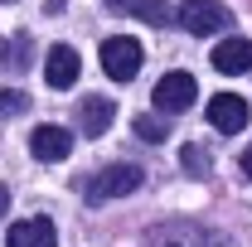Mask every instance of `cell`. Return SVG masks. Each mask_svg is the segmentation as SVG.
Listing matches in <instances>:
<instances>
[{
    "instance_id": "cell-9",
    "label": "cell",
    "mask_w": 252,
    "mask_h": 247,
    "mask_svg": "<svg viewBox=\"0 0 252 247\" xmlns=\"http://www.w3.org/2000/svg\"><path fill=\"white\" fill-rule=\"evenodd\" d=\"M214 68L219 73H248L252 68V39H223V44H214Z\"/></svg>"
},
{
    "instance_id": "cell-19",
    "label": "cell",
    "mask_w": 252,
    "mask_h": 247,
    "mask_svg": "<svg viewBox=\"0 0 252 247\" xmlns=\"http://www.w3.org/2000/svg\"><path fill=\"white\" fill-rule=\"evenodd\" d=\"M0 5H10V0H0Z\"/></svg>"
},
{
    "instance_id": "cell-18",
    "label": "cell",
    "mask_w": 252,
    "mask_h": 247,
    "mask_svg": "<svg viewBox=\"0 0 252 247\" xmlns=\"http://www.w3.org/2000/svg\"><path fill=\"white\" fill-rule=\"evenodd\" d=\"M5 209H10V189L0 185V218H5Z\"/></svg>"
},
{
    "instance_id": "cell-1",
    "label": "cell",
    "mask_w": 252,
    "mask_h": 247,
    "mask_svg": "<svg viewBox=\"0 0 252 247\" xmlns=\"http://www.w3.org/2000/svg\"><path fill=\"white\" fill-rule=\"evenodd\" d=\"M146 185V170L141 165H107L88 180V204H107V199H126Z\"/></svg>"
},
{
    "instance_id": "cell-10",
    "label": "cell",
    "mask_w": 252,
    "mask_h": 247,
    "mask_svg": "<svg viewBox=\"0 0 252 247\" xmlns=\"http://www.w3.org/2000/svg\"><path fill=\"white\" fill-rule=\"evenodd\" d=\"M112 117H117V102H107V97H83V107H78L83 136H102L112 126Z\"/></svg>"
},
{
    "instance_id": "cell-8",
    "label": "cell",
    "mask_w": 252,
    "mask_h": 247,
    "mask_svg": "<svg viewBox=\"0 0 252 247\" xmlns=\"http://www.w3.org/2000/svg\"><path fill=\"white\" fill-rule=\"evenodd\" d=\"M10 247H59V233H54V218H20L10 228Z\"/></svg>"
},
{
    "instance_id": "cell-5",
    "label": "cell",
    "mask_w": 252,
    "mask_h": 247,
    "mask_svg": "<svg viewBox=\"0 0 252 247\" xmlns=\"http://www.w3.org/2000/svg\"><path fill=\"white\" fill-rule=\"evenodd\" d=\"M78 73H83V59H78V49H68V44H54L49 49V59H44V78H49V88H73L78 83Z\"/></svg>"
},
{
    "instance_id": "cell-6",
    "label": "cell",
    "mask_w": 252,
    "mask_h": 247,
    "mask_svg": "<svg viewBox=\"0 0 252 247\" xmlns=\"http://www.w3.org/2000/svg\"><path fill=\"white\" fill-rule=\"evenodd\" d=\"M209 122H214V131H223V136H238V131L248 126V102L238 93H219L209 102Z\"/></svg>"
},
{
    "instance_id": "cell-2",
    "label": "cell",
    "mask_w": 252,
    "mask_h": 247,
    "mask_svg": "<svg viewBox=\"0 0 252 247\" xmlns=\"http://www.w3.org/2000/svg\"><path fill=\"white\" fill-rule=\"evenodd\" d=\"M175 20L185 25L189 34H199V39H209V34H223L228 30V5L223 0H185L180 10H175Z\"/></svg>"
},
{
    "instance_id": "cell-11",
    "label": "cell",
    "mask_w": 252,
    "mask_h": 247,
    "mask_svg": "<svg viewBox=\"0 0 252 247\" xmlns=\"http://www.w3.org/2000/svg\"><path fill=\"white\" fill-rule=\"evenodd\" d=\"M156 247H219L204 228H165L156 238Z\"/></svg>"
},
{
    "instance_id": "cell-16",
    "label": "cell",
    "mask_w": 252,
    "mask_h": 247,
    "mask_svg": "<svg viewBox=\"0 0 252 247\" xmlns=\"http://www.w3.org/2000/svg\"><path fill=\"white\" fill-rule=\"evenodd\" d=\"M136 136H141V141H165V136H170V126L156 122V117H136Z\"/></svg>"
},
{
    "instance_id": "cell-13",
    "label": "cell",
    "mask_w": 252,
    "mask_h": 247,
    "mask_svg": "<svg viewBox=\"0 0 252 247\" xmlns=\"http://www.w3.org/2000/svg\"><path fill=\"white\" fill-rule=\"evenodd\" d=\"M131 10H136L141 20H151V25H170V20H175V10L160 5V0H141V5H131Z\"/></svg>"
},
{
    "instance_id": "cell-7",
    "label": "cell",
    "mask_w": 252,
    "mask_h": 247,
    "mask_svg": "<svg viewBox=\"0 0 252 247\" xmlns=\"http://www.w3.org/2000/svg\"><path fill=\"white\" fill-rule=\"evenodd\" d=\"M30 151L39 155L44 165H54V160H68V151H73V136H68L63 126H34Z\"/></svg>"
},
{
    "instance_id": "cell-15",
    "label": "cell",
    "mask_w": 252,
    "mask_h": 247,
    "mask_svg": "<svg viewBox=\"0 0 252 247\" xmlns=\"http://www.w3.org/2000/svg\"><path fill=\"white\" fill-rule=\"evenodd\" d=\"M20 112H30V97L15 88H0V117H20Z\"/></svg>"
},
{
    "instance_id": "cell-4",
    "label": "cell",
    "mask_w": 252,
    "mask_h": 247,
    "mask_svg": "<svg viewBox=\"0 0 252 247\" xmlns=\"http://www.w3.org/2000/svg\"><path fill=\"white\" fill-rule=\"evenodd\" d=\"M194 97H199L194 73H165V78L156 83V107L160 112H189Z\"/></svg>"
},
{
    "instance_id": "cell-3",
    "label": "cell",
    "mask_w": 252,
    "mask_h": 247,
    "mask_svg": "<svg viewBox=\"0 0 252 247\" xmlns=\"http://www.w3.org/2000/svg\"><path fill=\"white\" fill-rule=\"evenodd\" d=\"M136 68H141V39H131V34H112V39H102V73H107V78L131 83Z\"/></svg>"
},
{
    "instance_id": "cell-17",
    "label": "cell",
    "mask_w": 252,
    "mask_h": 247,
    "mask_svg": "<svg viewBox=\"0 0 252 247\" xmlns=\"http://www.w3.org/2000/svg\"><path fill=\"white\" fill-rule=\"evenodd\" d=\"M243 175H248V180H252V146H248V151H243Z\"/></svg>"
},
{
    "instance_id": "cell-14",
    "label": "cell",
    "mask_w": 252,
    "mask_h": 247,
    "mask_svg": "<svg viewBox=\"0 0 252 247\" xmlns=\"http://www.w3.org/2000/svg\"><path fill=\"white\" fill-rule=\"evenodd\" d=\"M5 63H10V68H25V63H30V34H15V39L5 44Z\"/></svg>"
},
{
    "instance_id": "cell-12",
    "label": "cell",
    "mask_w": 252,
    "mask_h": 247,
    "mask_svg": "<svg viewBox=\"0 0 252 247\" xmlns=\"http://www.w3.org/2000/svg\"><path fill=\"white\" fill-rule=\"evenodd\" d=\"M180 170L194 175V180H204V175H209V151H204V146H185V151H180Z\"/></svg>"
}]
</instances>
